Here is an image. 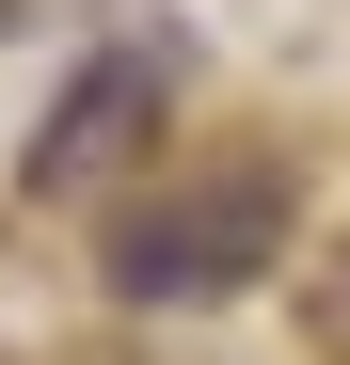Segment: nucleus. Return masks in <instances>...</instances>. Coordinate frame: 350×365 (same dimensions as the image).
Returning <instances> with one entry per match:
<instances>
[{"label": "nucleus", "instance_id": "obj_1", "mask_svg": "<svg viewBox=\"0 0 350 365\" xmlns=\"http://www.w3.org/2000/svg\"><path fill=\"white\" fill-rule=\"evenodd\" d=\"M271 255H286V175H207V191H159V207H128L96 238L111 302H223Z\"/></svg>", "mask_w": 350, "mask_h": 365}, {"label": "nucleus", "instance_id": "obj_2", "mask_svg": "<svg viewBox=\"0 0 350 365\" xmlns=\"http://www.w3.org/2000/svg\"><path fill=\"white\" fill-rule=\"evenodd\" d=\"M159 111H175V48H144V32H111L96 64L64 80V111L32 128V191H80V175H111L128 143H159Z\"/></svg>", "mask_w": 350, "mask_h": 365}]
</instances>
